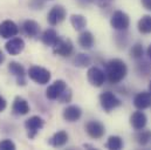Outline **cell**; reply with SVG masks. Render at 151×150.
<instances>
[{
	"label": "cell",
	"mask_w": 151,
	"mask_h": 150,
	"mask_svg": "<svg viewBox=\"0 0 151 150\" xmlns=\"http://www.w3.org/2000/svg\"><path fill=\"white\" fill-rule=\"evenodd\" d=\"M106 77L107 80L113 83H119L125 79L128 74V67L125 62L121 59H111L106 63Z\"/></svg>",
	"instance_id": "6da1fadb"
},
{
	"label": "cell",
	"mask_w": 151,
	"mask_h": 150,
	"mask_svg": "<svg viewBox=\"0 0 151 150\" xmlns=\"http://www.w3.org/2000/svg\"><path fill=\"white\" fill-rule=\"evenodd\" d=\"M100 103H101L102 109L106 112H113L114 109L122 106L121 100L111 92H103L100 95Z\"/></svg>",
	"instance_id": "7a4b0ae2"
},
{
	"label": "cell",
	"mask_w": 151,
	"mask_h": 150,
	"mask_svg": "<svg viewBox=\"0 0 151 150\" xmlns=\"http://www.w3.org/2000/svg\"><path fill=\"white\" fill-rule=\"evenodd\" d=\"M28 77L38 84H47L50 81L52 74L48 69L40 67V66H32L28 69Z\"/></svg>",
	"instance_id": "3957f363"
},
{
	"label": "cell",
	"mask_w": 151,
	"mask_h": 150,
	"mask_svg": "<svg viewBox=\"0 0 151 150\" xmlns=\"http://www.w3.org/2000/svg\"><path fill=\"white\" fill-rule=\"evenodd\" d=\"M74 46L70 39L68 38H59L58 42L53 46V53L55 55H60L62 58H68L73 54Z\"/></svg>",
	"instance_id": "277c9868"
},
{
	"label": "cell",
	"mask_w": 151,
	"mask_h": 150,
	"mask_svg": "<svg viewBox=\"0 0 151 150\" xmlns=\"http://www.w3.org/2000/svg\"><path fill=\"white\" fill-rule=\"evenodd\" d=\"M110 25L116 31H127L130 25L129 15L123 11H116L114 12L110 19Z\"/></svg>",
	"instance_id": "5b68a950"
},
{
	"label": "cell",
	"mask_w": 151,
	"mask_h": 150,
	"mask_svg": "<svg viewBox=\"0 0 151 150\" xmlns=\"http://www.w3.org/2000/svg\"><path fill=\"white\" fill-rule=\"evenodd\" d=\"M45 121L40 116H31L25 121V129L27 130V136L32 140L37 136L39 131L43 128Z\"/></svg>",
	"instance_id": "8992f818"
},
{
	"label": "cell",
	"mask_w": 151,
	"mask_h": 150,
	"mask_svg": "<svg viewBox=\"0 0 151 150\" xmlns=\"http://www.w3.org/2000/svg\"><path fill=\"white\" fill-rule=\"evenodd\" d=\"M67 12L66 8L61 5H55L50 8V11L47 14V21L50 26H56L59 24H61L65 19H66Z\"/></svg>",
	"instance_id": "52a82bcc"
},
{
	"label": "cell",
	"mask_w": 151,
	"mask_h": 150,
	"mask_svg": "<svg viewBox=\"0 0 151 150\" xmlns=\"http://www.w3.org/2000/svg\"><path fill=\"white\" fill-rule=\"evenodd\" d=\"M84 129H86V133L88 134V136L94 140H100L106 134L104 125L100 121H96V120H91V121L87 122Z\"/></svg>",
	"instance_id": "ba28073f"
},
{
	"label": "cell",
	"mask_w": 151,
	"mask_h": 150,
	"mask_svg": "<svg viewBox=\"0 0 151 150\" xmlns=\"http://www.w3.org/2000/svg\"><path fill=\"white\" fill-rule=\"evenodd\" d=\"M67 89V83L63 80H56L54 81L47 89H46V96L48 100H59V97L62 95V93Z\"/></svg>",
	"instance_id": "9c48e42d"
},
{
	"label": "cell",
	"mask_w": 151,
	"mask_h": 150,
	"mask_svg": "<svg viewBox=\"0 0 151 150\" xmlns=\"http://www.w3.org/2000/svg\"><path fill=\"white\" fill-rule=\"evenodd\" d=\"M87 79H88V82L93 87H102L107 77H106V73L101 68L90 67L87 72Z\"/></svg>",
	"instance_id": "30bf717a"
},
{
	"label": "cell",
	"mask_w": 151,
	"mask_h": 150,
	"mask_svg": "<svg viewBox=\"0 0 151 150\" xmlns=\"http://www.w3.org/2000/svg\"><path fill=\"white\" fill-rule=\"evenodd\" d=\"M19 33L18 25L12 20H5L0 24V37L4 39L14 38Z\"/></svg>",
	"instance_id": "8fae6325"
},
{
	"label": "cell",
	"mask_w": 151,
	"mask_h": 150,
	"mask_svg": "<svg viewBox=\"0 0 151 150\" xmlns=\"http://www.w3.org/2000/svg\"><path fill=\"white\" fill-rule=\"evenodd\" d=\"M5 49L11 55H18L25 49V41L21 38H11L6 42Z\"/></svg>",
	"instance_id": "7c38bea8"
},
{
	"label": "cell",
	"mask_w": 151,
	"mask_h": 150,
	"mask_svg": "<svg viewBox=\"0 0 151 150\" xmlns=\"http://www.w3.org/2000/svg\"><path fill=\"white\" fill-rule=\"evenodd\" d=\"M8 71L12 75H14L17 77V82L19 86H25L26 84V72H25V68L21 63L19 62H15V61H12L9 62L8 65Z\"/></svg>",
	"instance_id": "4fadbf2b"
},
{
	"label": "cell",
	"mask_w": 151,
	"mask_h": 150,
	"mask_svg": "<svg viewBox=\"0 0 151 150\" xmlns=\"http://www.w3.org/2000/svg\"><path fill=\"white\" fill-rule=\"evenodd\" d=\"M134 106L138 110H144L151 107V94L150 92H141L134 97Z\"/></svg>",
	"instance_id": "5bb4252c"
},
{
	"label": "cell",
	"mask_w": 151,
	"mask_h": 150,
	"mask_svg": "<svg viewBox=\"0 0 151 150\" xmlns=\"http://www.w3.org/2000/svg\"><path fill=\"white\" fill-rule=\"evenodd\" d=\"M147 123H148V117L142 110L132 112V115L130 116V124L136 131L144 129Z\"/></svg>",
	"instance_id": "9a60e30c"
},
{
	"label": "cell",
	"mask_w": 151,
	"mask_h": 150,
	"mask_svg": "<svg viewBox=\"0 0 151 150\" xmlns=\"http://www.w3.org/2000/svg\"><path fill=\"white\" fill-rule=\"evenodd\" d=\"M29 105L28 102L22 99L21 96H17L13 101V106H12V112L14 115H18V116H22V115H26L29 112Z\"/></svg>",
	"instance_id": "2e32d148"
},
{
	"label": "cell",
	"mask_w": 151,
	"mask_h": 150,
	"mask_svg": "<svg viewBox=\"0 0 151 150\" xmlns=\"http://www.w3.org/2000/svg\"><path fill=\"white\" fill-rule=\"evenodd\" d=\"M62 116L67 122H76L82 116V109L78 106H74V105L68 106L67 108H65Z\"/></svg>",
	"instance_id": "e0dca14e"
},
{
	"label": "cell",
	"mask_w": 151,
	"mask_h": 150,
	"mask_svg": "<svg viewBox=\"0 0 151 150\" xmlns=\"http://www.w3.org/2000/svg\"><path fill=\"white\" fill-rule=\"evenodd\" d=\"M68 142V134L65 130H60L58 133H55L50 138H49V144L54 148H60L63 147L65 144H67Z\"/></svg>",
	"instance_id": "ac0fdd59"
},
{
	"label": "cell",
	"mask_w": 151,
	"mask_h": 150,
	"mask_svg": "<svg viewBox=\"0 0 151 150\" xmlns=\"http://www.w3.org/2000/svg\"><path fill=\"white\" fill-rule=\"evenodd\" d=\"M77 42H78V45L83 49H90L94 46L95 39H94V35L91 34V32H89V31H82L80 33V35H78Z\"/></svg>",
	"instance_id": "d6986e66"
},
{
	"label": "cell",
	"mask_w": 151,
	"mask_h": 150,
	"mask_svg": "<svg viewBox=\"0 0 151 150\" xmlns=\"http://www.w3.org/2000/svg\"><path fill=\"white\" fill-rule=\"evenodd\" d=\"M22 30L27 37L35 38L40 33V25L34 20H26L22 24Z\"/></svg>",
	"instance_id": "ffe728a7"
},
{
	"label": "cell",
	"mask_w": 151,
	"mask_h": 150,
	"mask_svg": "<svg viewBox=\"0 0 151 150\" xmlns=\"http://www.w3.org/2000/svg\"><path fill=\"white\" fill-rule=\"evenodd\" d=\"M59 38L60 37H59V34H58V32H56L55 30H53V28H47V30L42 33V35H41V41H42L43 45L53 47V46L58 42Z\"/></svg>",
	"instance_id": "44dd1931"
},
{
	"label": "cell",
	"mask_w": 151,
	"mask_h": 150,
	"mask_svg": "<svg viewBox=\"0 0 151 150\" xmlns=\"http://www.w3.org/2000/svg\"><path fill=\"white\" fill-rule=\"evenodd\" d=\"M70 24L75 31L82 32L87 26V19L82 14H72L70 15Z\"/></svg>",
	"instance_id": "7402d4cb"
},
{
	"label": "cell",
	"mask_w": 151,
	"mask_h": 150,
	"mask_svg": "<svg viewBox=\"0 0 151 150\" xmlns=\"http://www.w3.org/2000/svg\"><path fill=\"white\" fill-rule=\"evenodd\" d=\"M137 28L141 34H151V15H143L137 24Z\"/></svg>",
	"instance_id": "603a6c76"
},
{
	"label": "cell",
	"mask_w": 151,
	"mask_h": 150,
	"mask_svg": "<svg viewBox=\"0 0 151 150\" xmlns=\"http://www.w3.org/2000/svg\"><path fill=\"white\" fill-rule=\"evenodd\" d=\"M135 140L139 146H147L151 141V130L148 129L137 130V133L135 134Z\"/></svg>",
	"instance_id": "cb8c5ba5"
},
{
	"label": "cell",
	"mask_w": 151,
	"mask_h": 150,
	"mask_svg": "<svg viewBox=\"0 0 151 150\" xmlns=\"http://www.w3.org/2000/svg\"><path fill=\"white\" fill-rule=\"evenodd\" d=\"M91 63V59L89 58V55L87 54H77L74 59V66L76 67H80V68H86V67H89Z\"/></svg>",
	"instance_id": "d4e9b609"
},
{
	"label": "cell",
	"mask_w": 151,
	"mask_h": 150,
	"mask_svg": "<svg viewBox=\"0 0 151 150\" xmlns=\"http://www.w3.org/2000/svg\"><path fill=\"white\" fill-rule=\"evenodd\" d=\"M106 147L108 149H111V150H119L123 148V140L119 137V136H110L107 141V144Z\"/></svg>",
	"instance_id": "484cf974"
},
{
	"label": "cell",
	"mask_w": 151,
	"mask_h": 150,
	"mask_svg": "<svg viewBox=\"0 0 151 150\" xmlns=\"http://www.w3.org/2000/svg\"><path fill=\"white\" fill-rule=\"evenodd\" d=\"M143 54H144V49H143V45L137 42L135 43L131 48H130V56L135 60H139L143 58Z\"/></svg>",
	"instance_id": "4316f807"
},
{
	"label": "cell",
	"mask_w": 151,
	"mask_h": 150,
	"mask_svg": "<svg viewBox=\"0 0 151 150\" xmlns=\"http://www.w3.org/2000/svg\"><path fill=\"white\" fill-rule=\"evenodd\" d=\"M17 149V146L15 143L12 141V140H2L0 141V150H15Z\"/></svg>",
	"instance_id": "83f0119b"
},
{
	"label": "cell",
	"mask_w": 151,
	"mask_h": 150,
	"mask_svg": "<svg viewBox=\"0 0 151 150\" xmlns=\"http://www.w3.org/2000/svg\"><path fill=\"white\" fill-rule=\"evenodd\" d=\"M70 100H72V90L67 87V89L59 97V101H60V103H67V102H70Z\"/></svg>",
	"instance_id": "f1b7e54d"
},
{
	"label": "cell",
	"mask_w": 151,
	"mask_h": 150,
	"mask_svg": "<svg viewBox=\"0 0 151 150\" xmlns=\"http://www.w3.org/2000/svg\"><path fill=\"white\" fill-rule=\"evenodd\" d=\"M88 2H93V4H95L96 6L104 8V7L110 6L114 2V0H88Z\"/></svg>",
	"instance_id": "f546056e"
},
{
	"label": "cell",
	"mask_w": 151,
	"mask_h": 150,
	"mask_svg": "<svg viewBox=\"0 0 151 150\" xmlns=\"http://www.w3.org/2000/svg\"><path fill=\"white\" fill-rule=\"evenodd\" d=\"M6 107H7V102H6V100L0 95V112H2L5 109H6Z\"/></svg>",
	"instance_id": "4dcf8cb0"
},
{
	"label": "cell",
	"mask_w": 151,
	"mask_h": 150,
	"mask_svg": "<svg viewBox=\"0 0 151 150\" xmlns=\"http://www.w3.org/2000/svg\"><path fill=\"white\" fill-rule=\"evenodd\" d=\"M142 6L148 9V11H151V0H142Z\"/></svg>",
	"instance_id": "1f68e13d"
},
{
	"label": "cell",
	"mask_w": 151,
	"mask_h": 150,
	"mask_svg": "<svg viewBox=\"0 0 151 150\" xmlns=\"http://www.w3.org/2000/svg\"><path fill=\"white\" fill-rule=\"evenodd\" d=\"M147 55H148L149 60L151 61V43L149 45V47H148V49H147Z\"/></svg>",
	"instance_id": "d6a6232c"
},
{
	"label": "cell",
	"mask_w": 151,
	"mask_h": 150,
	"mask_svg": "<svg viewBox=\"0 0 151 150\" xmlns=\"http://www.w3.org/2000/svg\"><path fill=\"white\" fill-rule=\"evenodd\" d=\"M4 61H5V55H4V53L0 50V65H1Z\"/></svg>",
	"instance_id": "836d02e7"
},
{
	"label": "cell",
	"mask_w": 151,
	"mask_h": 150,
	"mask_svg": "<svg viewBox=\"0 0 151 150\" xmlns=\"http://www.w3.org/2000/svg\"><path fill=\"white\" fill-rule=\"evenodd\" d=\"M149 92H150V94H151V80H150V82H149Z\"/></svg>",
	"instance_id": "e575fe53"
}]
</instances>
